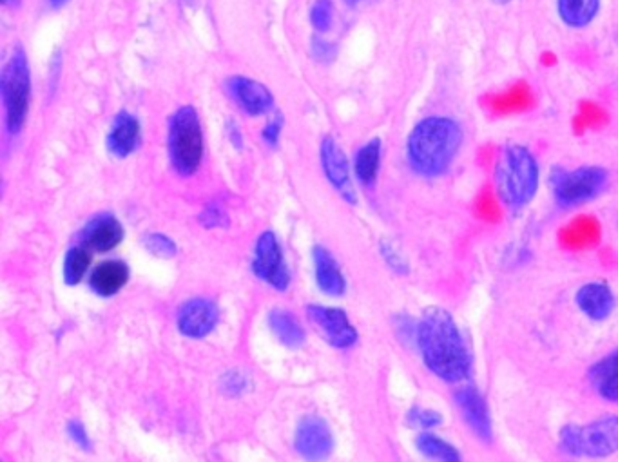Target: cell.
Segmentation results:
<instances>
[{
  "mask_svg": "<svg viewBox=\"0 0 618 462\" xmlns=\"http://www.w3.org/2000/svg\"><path fill=\"white\" fill-rule=\"evenodd\" d=\"M281 129H283V120H281L280 116V118H276V120L269 122V124L265 126V129L261 131L263 142L269 145V147H278V145H280Z\"/></svg>",
  "mask_w": 618,
  "mask_h": 462,
  "instance_id": "836d02e7",
  "label": "cell"
},
{
  "mask_svg": "<svg viewBox=\"0 0 618 462\" xmlns=\"http://www.w3.org/2000/svg\"><path fill=\"white\" fill-rule=\"evenodd\" d=\"M562 453L580 459H604L618 453V415H604L590 423H570L559 432Z\"/></svg>",
  "mask_w": 618,
  "mask_h": 462,
  "instance_id": "5b68a950",
  "label": "cell"
},
{
  "mask_svg": "<svg viewBox=\"0 0 618 462\" xmlns=\"http://www.w3.org/2000/svg\"><path fill=\"white\" fill-rule=\"evenodd\" d=\"M198 223L213 231V229H229L231 225V216L218 203H207L203 207L202 212L198 214Z\"/></svg>",
  "mask_w": 618,
  "mask_h": 462,
  "instance_id": "f546056e",
  "label": "cell"
},
{
  "mask_svg": "<svg viewBox=\"0 0 618 462\" xmlns=\"http://www.w3.org/2000/svg\"><path fill=\"white\" fill-rule=\"evenodd\" d=\"M588 381L600 399L618 403V348L591 365Z\"/></svg>",
  "mask_w": 618,
  "mask_h": 462,
  "instance_id": "ffe728a7",
  "label": "cell"
},
{
  "mask_svg": "<svg viewBox=\"0 0 618 462\" xmlns=\"http://www.w3.org/2000/svg\"><path fill=\"white\" fill-rule=\"evenodd\" d=\"M267 325L271 328L272 336L289 350H300L307 343V332L300 319L287 308H272L267 316Z\"/></svg>",
  "mask_w": 618,
  "mask_h": 462,
  "instance_id": "44dd1931",
  "label": "cell"
},
{
  "mask_svg": "<svg viewBox=\"0 0 618 462\" xmlns=\"http://www.w3.org/2000/svg\"><path fill=\"white\" fill-rule=\"evenodd\" d=\"M307 318L314 327L318 328L330 347L348 350L358 345V328L350 323V318L343 308L325 307V305L312 303L307 307Z\"/></svg>",
  "mask_w": 618,
  "mask_h": 462,
  "instance_id": "9c48e42d",
  "label": "cell"
},
{
  "mask_svg": "<svg viewBox=\"0 0 618 462\" xmlns=\"http://www.w3.org/2000/svg\"><path fill=\"white\" fill-rule=\"evenodd\" d=\"M381 156H383V144L379 138H372L367 144L359 147L354 158V174L363 187H372L376 183L381 169Z\"/></svg>",
  "mask_w": 618,
  "mask_h": 462,
  "instance_id": "603a6c76",
  "label": "cell"
},
{
  "mask_svg": "<svg viewBox=\"0 0 618 462\" xmlns=\"http://www.w3.org/2000/svg\"><path fill=\"white\" fill-rule=\"evenodd\" d=\"M575 305L586 318L604 323L613 316L617 298L606 281H588L575 292Z\"/></svg>",
  "mask_w": 618,
  "mask_h": 462,
  "instance_id": "9a60e30c",
  "label": "cell"
},
{
  "mask_svg": "<svg viewBox=\"0 0 618 462\" xmlns=\"http://www.w3.org/2000/svg\"><path fill=\"white\" fill-rule=\"evenodd\" d=\"M142 245H144L145 251L153 254L155 258H160V260H171L178 254L176 241L164 232H147L142 238Z\"/></svg>",
  "mask_w": 618,
  "mask_h": 462,
  "instance_id": "83f0119b",
  "label": "cell"
},
{
  "mask_svg": "<svg viewBox=\"0 0 618 462\" xmlns=\"http://www.w3.org/2000/svg\"><path fill=\"white\" fill-rule=\"evenodd\" d=\"M140 144H142L140 120L127 111L116 113L111 129L107 133V151L118 160H124L127 156L136 153Z\"/></svg>",
  "mask_w": 618,
  "mask_h": 462,
  "instance_id": "e0dca14e",
  "label": "cell"
},
{
  "mask_svg": "<svg viewBox=\"0 0 618 462\" xmlns=\"http://www.w3.org/2000/svg\"><path fill=\"white\" fill-rule=\"evenodd\" d=\"M348 6H358L359 2H363V0H345Z\"/></svg>",
  "mask_w": 618,
  "mask_h": 462,
  "instance_id": "74e56055",
  "label": "cell"
},
{
  "mask_svg": "<svg viewBox=\"0 0 618 462\" xmlns=\"http://www.w3.org/2000/svg\"><path fill=\"white\" fill-rule=\"evenodd\" d=\"M416 348L437 379L461 385L472 376V354L454 316L443 307H428L417 319Z\"/></svg>",
  "mask_w": 618,
  "mask_h": 462,
  "instance_id": "6da1fadb",
  "label": "cell"
},
{
  "mask_svg": "<svg viewBox=\"0 0 618 462\" xmlns=\"http://www.w3.org/2000/svg\"><path fill=\"white\" fill-rule=\"evenodd\" d=\"M66 432H68L69 439H71L73 443L77 444L78 448H80L82 452H93L91 437L87 434L86 426H84L82 421H78V419H71L68 426H66Z\"/></svg>",
  "mask_w": 618,
  "mask_h": 462,
  "instance_id": "d6a6232c",
  "label": "cell"
},
{
  "mask_svg": "<svg viewBox=\"0 0 618 462\" xmlns=\"http://www.w3.org/2000/svg\"><path fill=\"white\" fill-rule=\"evenodd\" d=\"M227 136H229V142H231L232 147H234V149H238V151H242V129H240V126H238L234 120H229V122H227Z\"/></svg>",
  "mask_w": 618,
  "mask_h": 462,
  "instance_id": "e575fe53",
  "label": "cell"
},
{
  "mask_svg": "<svg viewBox=\"0 0 618 462\" xmlns=\"http://www.w3.org/2000/svg\"><path fill=\"white\" fill-rule=\"evenodd\" d=\"M20 0H2V4L4 6H11V8H15V6H19Z\"/></svg>",
  "mask_w": 618,
  "mask_h": 462,
  "instance_id": "d590c367",
  "label": "cell"
},
{
  "mask_svg": "<svg viewBox=\"0 0 618 462\" xmlns=\"http://www.w3.org/2000/svg\"><path fill=\"white\" fill-rule=\"evenodd\" d=\"M334 432L319 415H305L294 432V450L307 461H325L334 452Z\"/></svg>",
  "mask_w": 618,
  "mask_h": 462,
  "instance_id": "8fae6325",
  "label": "cell"
},
{
  "mask_svg": "<svg viewBox=\"0 0 618 462\" xmlns=\"http://www.w3.org/2000/svg\"><path fill=\"white\" fill-rule=\"evenodd\" d=\"M416 448L417 452L421 453L423 457L432 459V461H463L461 450L455 444L443 439L441 435L434 434L432 430H423L421 434L417 435Z\"/></svg>",
  "mask_w": 618,
  "mask_h": 462,
  "instance_id": "cb8c5ba5",
  "label": "cell"
},
{
  "mask_svg": "<svg viewBox=\"0 0 618 462\" xmlns=\"http://www.w3.org/2000/svg\"><path fill=\"white\" fill-rule=\"evenodd\" d=\"M602 0H557V15L564 26L584 29L599 17Z\"/></svg>",
  "mask_w": 618,
  "mask_h": 462,
  "instance_id": "7402d4cb",
  "label": "cell"
},
{
  "mask_svg": "<svg viewBox=\"0 0 618 462\" xmlns=\"http://www.w3.org/2000/svg\"><path fill=\"white\" fill-rule=\"evenodd\" d=\"M394 327H396L397 337H399L405 345H414V347H416V319L410 318L408 314H397L396 318H394Z\"/></svg>",
  "mask_w": 618,
  "mask_h": 462,
  "instance_id": "1f68e13d",
  "label": "cell"
},
{
  "mask_svg": "<svg viewBox=\"0 0 618 462\" xmlns=\"http://www.w3.org/2000/svg\"><path fill=\"white\" fill-rule=\"evenodd\" d=\"M126 236L124 225L111 212L93 216L80 231V243L95 252H111Z\"/></svg>",
  "mask_w": 618,
  "mask_h": 462,
  "instance_id": "5bb4252c",
  "label": "cell"
},
{
  "mask_svg": "<svg viewBox=\"0 0 618 462\" xmlns=\"http://www.w3.org/2000/svg\"><path fill=\"white\" fill-rule=\"evenodd\" d=\"M463 140V127L452 116H426L406 140L408 165L423 178H439L454 165Z\"/></svg>",
  "mask_w": 618,
  "mask_h": 462,
  "instance_id": "7a4b0ae2",
  "label": "cell"
},
{
  "mask_svg": "<svg viewBox=\"0 0 618 462\" xmlns=\"http://www.w3.org/2000/svg\"><path fill=\"white\" fill-rule=\"evenodd\" d=\"M167 153L174 173L191 178L203 160V129L193 106L178 107L169 118Z\"/></svg>",
  "mask_w": 618,
  "mask_h": 462,
  "instance_id": "277c9868",
  "label": "cell"
},
{
  "mask_svg": "<svg viewBox=\"0 0 618 462\" xmlns=\"http://www.w3.org/2000/svg\"><path fill=\"white\" fill-rule=\"evenodd\" d=\"M251 269L258 280L267 283L276 292L289 289L292 276L276 232L263 231L258 236L252 254Z\"/></svg>",
  "mask_w": 618,
  "mask_h": 462,
  "instance_id": "ba28073f",
  "label": "cell"
},
{
  "mask_svg": "<svg viewBox=\"0 0 618 462\" xmlns=\"http://www.w3.org/2000/svg\"><path fill=\"white\" fill-rule=\"evenodd\" d=\"M0 95L6 113V129L19 135L26 124L31 98V69L24 49L15 48L0 73Z\"/></svg>",
  "mask_w": 618,
  "mask_h": 462,
  "instance_id": "8992f818",
  "label": "cell"
},
{
  "mask_svg": "<svg viewBox=\"0 0 618 462\" xmlns=\"http://www.w3.org/2000/svg\"><path fill=\"white\" fill-rule=\"evenodd\" d=\"M493 2H497V4H512V2H515V0H493Z\"/></svg>",
  "mask_w": 618,
  "mask_h": 462,
  "instance_id": "f35d334b",
  "label": "cell"
},
{
  "mask_svg": "<svg viewBox=\"0 0 618 462\" xmlns=\"http://www.w3.org/2000/svg\"><path fill=\"white\" fill-rule=\"evenodd\" d=\"M310 22L319 33L329 31L332 26V2L330 0H318L310 10Z\"/></svg>",
  "mask_w": 618,
  "mask_h": 462,
  "instance_id": "4dcf8cb0",
  "label": "cell"
},
{
  "mask_svg": "<svg viewBox=\"0 0 618 462\" xmlns=\"http://www.w3.org/2000/svg\"><path fill=\"white\" fill-rule=\"evenodd\" d=\"M406 424L417 428V430H434L445 423V417L441 412L434 408H423V406H412L405 417Z\"/></svg>",
  "mask_w": 618,
  "mask_h": 462,
  "instance_id": "f1b7e54d",
  "label": "cell"
},
{
  "mask_svg": "<svg viewBox=\"0 0 618 462\" xmlns=\"http://www.w3.org/2000/svg\"><path fill=\"white\" fill-rule=\"evenodd\" d=\"M609 173L599 165H580L577 169L553 167L551 169V194L562 209H575L595 200L608 187Z\"/></svg>",
  "mask_w": 618,
  "mask_h": 462,
  "instance_id": "52a82bcc",
  "label": "cell"
},
{
  "mask_svg": "<svg viewBox=\"0 0 618 462\" xmlns=\"http://www.w3.org/2000/svg\"><path fill=\"white\" fill-rule=\"evenodd\" d=\"M454 401L459 412L463 415L464 423L474 432L475 437L481 443H492L493 441V421L490 414L488 401L484 399L483 392L464 381L454 392Z\"/></svg>",
  "mask_w": 618,
  "mask_h": 462,
  "instance_id": "4fadbf2b",
  "label": "cell"
},
{
  "mask_svg": "<svg viewBox=\"0 0 618 462\" xmlns=\"http://www.w3.org/2000/svg\"><path fill=\"white\" fill-rule=\"evenodd\" d=\"M131 278V269L124 260H104L87 276V287L98 298H113Z\"/></svg>",
  "mask_w": 618,
  "mask_h": 462,
  "instance_id": "d6986e66",
  "label": "cell"
},
{
  "mask_svg": "<svg viewBox=\"0 0 618 462\" xmlns=\"http://www.w3.org/2000/svg\"><path fill=\"white\" fill-rule=\"evenodd\" d=\"M312 261H314L316 287L330 298L345 296L347 280H345L343 270L339 267L338 260L332 256V252L323 245H316L312 249Z\"/></svg>",
  "mask_w": 618,
  "mask_h": 462,
  "instance_id": "ac0fdd59",
  "label": "cell"
},
{
  "mask_svg": "<svg viewBox=\"0 0 618 462\" xmlns=\"http://www.w3.org/2000/svg\"><path fill=\"white\" fill-rule=\"evenodd\" d=\"M379 254L383 261L387 263L388 269L392 270L397 276L405 278L410 274V261L405 256V252L397 247L396 243L388 238L379 240Z\"/></svg>",
  "mask_w": 618,
  "mask_h": 462,
  "instance_id": "4316f807",
  "label": "cell"
},
{
  "mask_svg": "<svg viewBox=\"0 0 618 462\" xmlns=\"http://www.w3.org/2000/svg\"><path fill=\"white\" fill-rule=\"evenodd\" d=\"M62 4H66V0H51V6H53V8H60Z\"/></svg>",
  "mask_w": 618,
  "mask_h": 462,
  "instance_id": "8d00e7d4",
  "label": "cell"
},
{
  "mask_svg": "<svg viewBox=\"0 0 618 462\" xmlns=\"http://www.w3.org/2000/svg\"><path fill=\"white\" fill-rule=\"evenodd\" d=\"M252 379L247 372L243 370H227L220 381H218V388L225 397H231V399H238L245 394L252 392Z\"/></svg>",
  "mask_w": 618,
  "mask_h": 462,
  "instance_id": "484cf974",
  "label": "cell"
},
{
  "mask_svg": "<svg viewBox=\"0 0 618 462\" xmlns=\"http://www.w3.org/2000/svg\"><path fill=\"white\" fill-rule=\"evenodd\" d=\"M319 164L332 189L348 205H358V193L354 187L352 169L347 154L332 136H325L319 145Z\"/></svg>",
  "mask_w": 618,
  "mask_h": 462,
  "instance_id": "30bf717a",
  "label": "cell"
},
{
  "mask_svg": "<svg viewBox=\"0 0 618 462\" xmlns=\"http://www.w3.org/2000/svg\"><path fill=\"white\" fill-rule=\"evenodd\" d=\"M227 91L232 100L249 116L267 115L274 107V95L269 87L247 77H232L227 80Z\"/></svg>",
  "mask_w": 618,
  "mask_h": 462,
  "instance_id": "2e32d148",
  "label": "cell"
},
{
  "mask_svg": "<svg viewBox=\"0 0 618 462\" xmlns=\"http://www.w3.org/2000/svg\"><path fill=\"white\" fill-rule=\"evenodd\" d=\"M91 267V249H87L84 243L73 245L62 263V276L68 287H75L86 278L87 270Z\"/></svg>",
  "mask_w": 618,
  "mask_h": 462,
  "instance_id": "d4e9b609",
  "label": "cell"
},
{
  "mask_svg": "<svg viewBox=\"0 0 618 462\" xmlns=\"http://www.w3.org/2000/svg\"><path fill=\"white\" fill-rule=\"evenodd\" d=\"M493 180L499 200L508 209L521 211L539 193L541 167L526 145H504L495 162Z\"/></svg>",
  "mask_w": 618,
  "mask_h": 462,
  "instance_id": "3957f363",
  "label": "cell"
},
{
  "mask_svg": "<svg viewBox=\"0 0 618 462\" xmlns=\"http://www.w3.org/2000/svg\"><path fill=\"white\" fill-rule=\"evenodd\" d=\"M220 323V308L213 299H185L176 312V328L187 339H205Z\"/></svg>",
  "mask_w": 618,
  "mask_h": 462,
  "instance_id": "7c38bea8",
  "label": "cell"
}]
</instances>
